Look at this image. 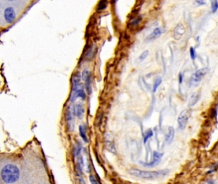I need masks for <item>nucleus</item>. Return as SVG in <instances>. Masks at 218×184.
<instances>
[{
  "mask_svg": "<svg viewBox=\"0 0 218 184\" xmlns=\"http://www.w3.org/2000/svg\"><path fill=\"white\" fill-rule=\"evenodd\" d=\"M182 80H183L182 75L181 73H180V75H179V83H181L182 82Z\"/></svg>",
  "mask_w": 218,
  "mask_h": 184,
  "instance_id": "30",
  "label": "nucleus"
},
{
  "mask_svg": "<svg viewBox=\"0 0 218 184\" xmlns=\"http://www.w3.org/2000/svg\"><path fill=\"white\" fill-rule=\"evenodd\" d=\"M152 136H153L152 130H150V129L148 130V131L146 132V134H145V137H144V140H143V142H144L145 144L147 142V141L148 140V139L150 138V137H151Z\"/></svg>",
  "mask_w": 218,
  "mask_h": 184,
  "instance_id": "21",
  "label": "nucleus"
},
{
  "mask_svg": "<svg viewBox=\"0 0 218 184\" xmlns=\"http://www.w3.org/2000/svg\"><path fill=\"white\" fill-rule=\"evenodd\" d=\"M79 135L81 137V138L83 139V140L85 142V143H88V138L86 136V129L84 125H81L79 127Z\"/></svg>",
  "mask_w": 218,
  "mask_h": 184,
  "instance_id": "16",
  "label": "nucleus"
},
{
  "mask_svg": "<svg viewBox=\"0 0 218 184\" xmlns=\"http://www.w3.org/2000/svg\"><path fill=\"white\" fill-rule=\"evenodd\" d=\"M80 82H81V74L79 72H76L72 75V92L76 91L77 89H79L81 88L80 86Z\"/></svg>",
  "mask_w": 218,
  "mask_h": 184,
  "instance_id": "8",
  "label": "nucleus"
},
{
  "mask_svg": "<svg viewBox=\"0 0 218 184\" xmlns=\"http://www.w3.org/2000/svg\"><path fill=\"white\" fill-rule=\"evenodd\" d=\"M107 4H108L107 1H99V3L98 4V6H97V10H99V11L104 10L106 8Z\"/></svg>",
  "mask_w": 218,
  "mask_h": 184,
  "instance_id": "17",
  "label": "nucleus"
},
{
  "mask_svg": "<svg viewBox=\"0 0 218 184\" xmlns=\"http://www.w3.org/2000/svg\"><path fill=\"white\" fill-rule=\"evenodd\" d=\"M81 148L82 147L80 145H78L75 148V155H76V156H78V155H79L81 151Z\"/></svg>",
  "mask_w": 218,
  "mask_h": 184,
  "instance_id": "24",
  "label": "nucleus"
},
{
  "mask_svg": "<svg viewBox=\"0 0 218 184\" xmlns=\"http://www.w3.org/2000/svg\"><path fill=\"white\" fill-rule=\"evenodd\" d=\"M4 17L7 23H12L15 18L16 14L12 7H8L4 11Z\"/></svg>",
  "mask_w": 218,
  "mask_h": 184,
  "instance_id": "7",
  "label": "nucleus"
},
{
  "mask_svg": "<svg viewBox=\"0 0 218 184\" xmlns=\"http://www.w3.org/2000/svg\"><path fill=\"white\" fill-rule=\"evenodd\" d=\"M66 117H67V121L68 123V128L70 129V130H74V120H73V116H72V114L71 111H70L69 109H68V111L67 112V114H66Z\"/></svg>",
  "mask_w": 218,
  "mask_h": 184,
  "instance_id": "14",
  "label": "nucleus"
},
{
  "mask_svg": "<svg viewBox=\"0 0 218 184\" xmlns=\"http://www.w3.org/2000/svg\"><path fill=\"white\" fill-rule=\"evenodd\" d=\"M161 82H162V79H161L160 77L157 78V79H156L154 85H153V92H156L157 89L158 88V87H159V85L161 84Z\"/></svg>",
  "mask_w": 218,
  "mask_h": 184,
  "instance_id": "19",
  "label": "nucleus"
},
{
  "mask_svg": "<svg viewBox=\"0 0 218 184\" xmlns=\"http://www.w3.org/2000/svg\"><path fill=\"white\" fill-rule=\"evenodd\" d=\"M212 3V11L213 13H215V12L218 9V1H212L211 2Z\"/></svg>",
  "mask_w": 218,
  "mask_h": 184,
  "instance_id": "23",
  "label": "nucleus"
},
{
  "mask_svg": "<svg viewBox=\"0 0 218 184\" xmlns=\"http://www.w3.org/2000/svg\"><path fill=\"white\" fill-rule=\"evenodd\" d=\"M207 184H215V182L212 180H209L207 181Z\"/></svg>",
  "mask_w": 218,
  "mask_h": 184,
  "instance_id": "31",
  "label": "nucleus"
},
{
  "mask_svg": "<svg viewBox=\"0 0 218 184\" xmlns=\"http://www.w3.org/2000/svg\"><path fill=\"white\" fill-rule=\"evenodd\" d=\"M185 33V28L182 24H179L174 29L173 36L176 40H179Z\"/></svg>",
  "mask_w": 218,
  "mask_h": 184,
  "instance_id": "10",
  "label": "nucleus"
},
{
  "mask_svg": "<svg viewBox=\"0 0 218 184\" xmlns=\"http://www.w3.org/2000/svg\"><path fill=\"white\" fill-rule=\"evenodd\" d=\"M217 169H218V163H216V164H215L212 166V169L211 170H210L209 171V172H207V174L211 173H212V172H214V171H217Z\"/></svg>",
  "mask_w": 218,
  "mask_h": 184,
  "instance_id": "28",
  "label": "nucleus"
},
{
  "mask_svg": "<svg viewBox=\"0 0 218 184\" xmlns=\"http://www.w3.org/2000/svg\"><path fill=\"white\" fill-rule=\"evenodd\" d=\"M190 111L187 109H185L180 113L177 121H178L179 128L181 130L184 129L185 127H186L189 118L190 117Z\"/></svg>",
  "mask_w": 218,
  "mask_h": 184,
  "instance_id": "4",
  "label": "nucleus"
},
{
  "mask_svg": "<svg viewBox=\"0 0 218 184\" xmlns=\"http://www.w3.org/2000/svg\"><path fill=\"white\" fill-rule=\"evenodd\" d=\"M82 79L84 81L85 84V88L88 93L90 95L92 93V87H91V77L90 72L87 69L83 71L82 72Z\"/></svg>",
  "mask_w": 218,
  "mask_h": 184,
  "instance_id": "6",
  "label": "nucleus"
},
{
  "mask_svg": "<svg viewBox=\"0 0 218 184\" xmlns=\"http://www.w3.org/2000/svg\"><path fill=\"white\" fill-rule=\"evenodd\" d=\"M208 71L209 69L207 68H203L194 73L191 76L190 79H189V85H190V87H193L198 85L205 75L207 74Z\"/></svg>",
  "mask_w": 218,
  "mask_h": 184,
  "instance_id": "3",
  "label": "nucleus"
},
{
  "mask_svg": "<svg viewBox=\"0 0 218 184\" xmlns=\"http://www.w3.org/2000/svg\"><path fill=\"white\" fill-rule=\"evenodd\" d=\"M163 33V29L161 28H156V29L154 30L149 35L147 39L146 40L147 41H152L154 40L157 38H159V36L162 35V33Z\"/></svg>",
  "mask_w": 218,
  "mask_h": 184,
  "instance_id": "11",
  "label": "nucleus"
},
{
  "mask_svg": "<svg viewBox=\"0 0 218 184\" xmlns=\"http://www.w3.org/2000/svg\"><path fill=\"white\" fill-rule=\"evenodd\" d=\"M20 172L18 167L14 164H7L3 167L1 172V178L7 183H12L17 181Z\"/></svg>",
  "mask_w": 218,
  "mask_h": 184,
  "instance_id": "2",
  "label": "nucleus"
},
{
  "mask_svg": "<svg viewBox=\"0 0 218 184\" xmlns=\"http://www.w3.org/2000/svg\"><path fill=\"white\" fill-rule=\"evenodd\" d=\"M201 93L200 92H195L193 93L191 96L189 98L188 102V106L189 108H191L195 105L198 102L201 98Z\"/></svg>",
  "mask_w": 218,
  "mask_h": 184,
  "instance_id": "12",
  "label": "nucleus"
},
{
  "mask_svg": "<svg viewBox=\"0 0 218 184\" xmlns=\"http://www.w3.org/2000/svg\"><path fill=\"white\" fill-rule=\"evenodd\" d=\"M175 136V129L172 127H169L168 128V131L166 135V141L168 144L171 143L173 140Z\"/></svg>",
  "mask_w": 218,
  "mask_h": 184,
  "instance_id": "15",
  "label": "nucleus"
},
{
  "mask_svg": "<svg viewBox=\"0 0 218 184\" xmlns=\"http://www.w3.org/2000/svg\"><path fill=\"white\" fill-rule=\"evenodd\" d=\"M84 167V162L82 157H80L78 160V169L81 173H83V169Z\"/></svg>",
  "mask_w": 218,
  "mask_h": 184,
  "instance_id": "18",
  "label": "nucleus"
},
{
  "mask_svg": "<svg viewBox=\"0 0 218 184\" xmlns=\"http://www.w3.org/2000/svg\"><path fill=\"white\" fill-rule=\"evenodd\" d=\"M79 97H80L81 99H82L83 100H84L86 99V93L85 92H84L83 88L81 87L79 89H77L76 91L72 92L70 100L72 102H74Z\"/></svg>",
  "mask_w": 218,
  "mask_h": 184,
  "instance_id": "9",
  "label": "nucleus"
},
{
  "mask_svg": "<svg viewBox=\"0 0 218 184\" xmlns=\"http://www.w3.org/2000/svg\"><path fill=\"white\" fill-rule=\"evenodd\" d=\"M106 145H107V149L110 151V152H113V153H115V146L113 143H112L111 141H108L106 142Z\"/></svg>",
  "mask_w": 218,
  "mask_h": 184,
  "instance_id": "20",
  "label": "nucleus"
},
{
  "mask_svg": "<svg viewBox=\"0 0 218 184\" xmlns=\"http://www.w3.org/2000/svg\"><path fill=\"white\" fill-rule=\"evenodd\" d=\"M163 153H161L157 152H154L153 153V160L150 162H144L142 161H140V164L145 167H152L157 166L158 164L161 162V159H162L163 156Z\"/></svg>",
  "mask_w": 218,
  "mask_h": 184,
  "instance_id": "5",
  "label": "nucleus"
},
{
  "mask_svg": "<svg viewBox=\"0 0 218 184\" xmlns=\"http://www.w3.org/2000/svg\"><path fill=\"white\" fill-rule=\"evenodd\" d=\"M89 178H90V181L91 184H99V183L97 182L96 178L93 175H90Z\"/></svg>",
  "mask_w": 218,
  "mask_h": 184,
  "instance_id": "25",
  "label": "nucleus"
},
{
  "mask_svg": "<svg viewBox=\"0 0 218 184\" xmlns=\"http://www.w3.org/2000/svg\"><path fill=\"white\" fill-rule=\"evenodd\" d=\"M198 4H199V5H205V2L203 1H196Z\"/></svg>",
  "mask_w": 218,
  "mask_h": 184,
  "instance_id": "29",
  "label": "nucleus"
},
{
  "mask_svg": "<svg viewBox=\"0 0 218 184\" xmlns=\"http://www.w3.org/2000/svg\"><path fill=\"white\" fill-rule=\"evenodd\" d=\"M148 51H145L142 54H141L138 58V61H140V62H141V61H143V60H145V59H146L147 57L148 56Z\"/></svg>",
  "mask_w": 218,
  "mask_h": 184,
  "instance_id": "22",
  "label": "nucleus"
},
{
  "mask_svg": "<svg viewBox=\"0 0 218 184\" xmlns=\"http://www.w3.org/2000/svg\"><path fill=\"white\" fill-rule=\"evenodd\" d=\"M74 113L79 119H82L84 113V108L83 105L81 104H76L74 108Z\"/></svg>",
  "mask_w": 218,
  "mask_h": 184,
  "instance_id": "13",
  "label": "nucleus"
},
{
  "mask_svg": "<svg viewBox=\"0 0 218 184\" xmlns=\"http://www.w3.org/2000/svg\"><path fill=\"white\" fill-rule=\"evenodd\" d=\"M190 55L193 60H195L196 58V52L195 51V49L193 47L190 48Z\"/></svg>",
  "mask_w": 218,
  "mask_h": 184,
  "instance_id": "26",
  "label": "nucleus"
},
{
  "mask_svg": "<svg viewBox=\"0 0 218 184\" xmlns=\"http://www.w3.org/2000/svg\"><path fill=\"white\" fill-rule=\"evenodd\" d=\"M141 19V17H138L136 18L135 19H134V20H132V22L131 23V24H132V26L137 25V24H138L140 22Z\"/></svg>",
  "mask_w": 218,
  "mask_h": 184,
  "instance_id": "27",
  "label": "nucleus"
},
{
  "mask_svg": "<svg viewBox=\"0 0 218 184\" xmlns=\"http://www.w3.org/2000/svg\"><path fill=\"white\" fill-rule=\"evenodd\" d=\"M129 173L136 177L143 179L152 180L165 177L169 173V170L165 169L159 171H143L132 168L129 171Z\"/></svg>",
  "mask_w": 218,
  "mask_h": 184,
  "instance_id": "1",
  "label": "nucleus"
}]
</instances>
